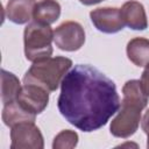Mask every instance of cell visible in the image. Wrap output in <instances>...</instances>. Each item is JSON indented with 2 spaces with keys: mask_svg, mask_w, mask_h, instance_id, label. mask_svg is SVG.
<instances>
[{
  "mask_svg": "<svg viewBox=\"0 0 149 149\" xmlns=\"http://www.w3.org/2000/svg\"><path fill=\"white\" fill-rule=\"evenodd\" d=\"M121 107L112 120L109 132L113 136L127 139L135 134L141 122V112L148 104V95L143 92L141 81L130 79L122 87Z\"/></svg>",
  "mask_w": 149,
  "mask_h": 149,
  "instance_id": "cell-2",
  "label": "cell"
},
{
  "mask_svg": "<svg viewBox=\"0 0 149 149\" xmlns=\"http://www.w3.org/2000/svg\"><path fill=\"white\" fill-rule=\"evenodd\" d=\"M128 59L136 66H146L149 64V40L144 37L132 38L126 48Z\"/></svg>",
  "mask_w": 149,
  "mask_h": 149,
  "instance_id": "cell-11",
  "label": "cell"
},
{
  "mask_svg": "<svg viewBox=\"0 0 149 149\" xmlns=\"http://www.w3.org/2000/svg\"><path fill=\"white\" fill-rule=\"evenodd\" d=\"M12 149H43L44 140L40 128L31 121H23L10 127Z\"/></svg>",
  "mask_w": 149,
  "mask_h": 149,
  "instance_id": "cell-5",
  "label": "cell"
},
{
  "mask_svg": "<svg viewBox=\"0 0 149 149\" xmlns=\"http://www.w3.org/2000/svg\"><path fill=\"white\" fill-rule=\"evenodd\" d=\"M61 15V5L56 0H41L36 2L33 19L40 23L51 24L58 20Z\"/></svg>",
  "mask_w": 149,
  "mask_h": 149,
  "instance_id": "cell-13",
  "label": "cell"
},
{
  "mask_svg": "<svg viewBox=\"0 0 149 149\" xmlns=\"http://www.w3.org/2000/svg\"><path fill=\"white\" fill-rule=\"evenodd\" d=\"M120 106L114 81L91 65H74L61 83L58 111L69 123L85 133L104 127Z\"/></svg>",
  "mask_w": 149,
  "mask_h": 149,
  "instance_id": "cell-1",
  "label": "cell"
},
{
  "mask_svg": "<svg viewBox=\"0 0 149 149\" xmlns=\"http://www.w3.org/2000/svg\"><path fill=\"white\" fill-rule=\"evenodd\" d=\"M125 26L133 30H144L148 28V19L143 5L136 0H129L120 8Z\"/></svg>",
  "mask_w": 149,
  "mask_h": 149,
  "instance_id": "cell-9",
  "label": "cell"
},
{
  "mask_svg": "<svg viewBox=\"0 0 149 149\" xmlns=\"http://www.w3.org/2000/svg\"><path fill=\"white\" fill-rule=\"evenodd\" d=\"M83 5H86V6H91V5H95V3H99L101 1H105V0H79Z\"/></svg>",
  "mask_w": 149,
  "mask_h": 149,
  "instance_id": "cell-18",
  "label": "cell"
},
{
  "mask_svg": "<svg viewBox=\"0 0 149 149\" xmlns=\"http://www.w3.org/2000/svg\"><path fill=\"white\" fill-rule=\"evenodd\" d=\"M2 121L7 127H13L16 123L23 121H31L35 122L36 115L24 109L16 100L5 104L2 108Z\"/></svg>",
  "mask_w": 149,
  "mask_h": 149,
  "instance_id": "cell-12",
  "label": "cell"
},
{
  "mask_svg": "<svg viewBox=\"0 0 149 149\" xmlns=\"http://www.w3.org/2000/svg\"><path fill=\"white\" fill-rule=\"evenodd\" d=\"M78 144V134L70 129L59 132L52 142L54 149H71Z\"/></svg>",
  "mask_w": 149,
  "mask_h": 149,
  "instance_id": "cell-15",
  "label": "cell"
},
{
  "mask_svg": "<svg viewBox=\"0 0 149 149\" xmlns=\"http://www.w3.org/2000/svg\"><path fill=\"white\" fill-rule=\"evenodd\" d=\"M16 101L24 109L37 115L41 114L49 104V91L38 85L24 84L21 87Z\"/></svg>",
  "mask_w": 149,
  "mask_h": 149,
  "instance_id": "cell-7",
  "label": "cell"
},
{
  "mask_svg": "<svg viewBox=\"0 0 149 149\" xmlns=\"http://www.w3.org/2000/svg\"><path fill=\"white\" fill-rule=\"evenodd\" d=\"M147 136H148V139H147V148L149 149V132L147 133Z\"/></svg>",
  "mask_w": 149,
  "mask_h": 149,
  "instance_id": "cell-19",
  "label": "cell"
},
{
  "mask_svg": "<svg viewBox=\"0 0 149 149\" xmlns=\"http://www.w3.org/2000/svg\"><path fill=\"white\" fill-rule=\"evenodd\" d=\"M90 17L93 26L105 34L119 33L125 27L120 8L116 7H100L93 9L90 13Z\"/></svg>",
  "mask_w": 149,
  "mask_h": 149,
  "instance_id": "cell-8",
  "label": "cell"
},
{
  "mask_svg": "<svg viewBox=\"0 0 149 149\" xmlns=\"http://www.w3.org/2000/svg\"><path fill=\"white\" fill-rule=\"evenodd\" d=\"M52 41L54 30L50 24L40 23L37 21L28 23L23 31L26 58L33 63L49 58L52 55Z\"/></svg>",
  "mask_w": 149,
  "mask_h": 149,
  "instance_id": "cell-4",
  "label": "cell"
},
{
  "mask_svg": "<svg viewBox=\"0 0 149 149\" xmlns=\"http://www.w3.org/2000/svg\"><path fill=\"white\" fill-rule=\"evenodd\" d=\"M140 81H141V86L143 88V92L149 97V64L146 65V69L142 72Z\"/></svg>",
  "mask_w": 149,
  "mask_h": 149,
  "instance_id": "cell-16",
  "label": "cell"
},
{
  "mask_svg": "<svg viewBox=\"0 0 149 149\" xmlns=\"http://www.w3.org/2000/svg\"><path fill=\"white\" fill-rule=\"evenodd\" d=\"M21 87L20 80L14 73L5 69L1 70V101L3 105L15 101Z\"/></svg>",
  "mask_w": 149,
  "mask_h": 149,
  "instance_id": "cell-14",
  "label": "cell"
},
{
  "mask_svg": "<svg viewBox=\"0 0 149 149\" xmlns=\"http://www.w3.org/2000/svg\"><path fill=\"white\" fill-rule=\"evenodd\" d=\"M54 42L63 51H77L85 43V30L76 21H65L54 30Z\"/></svg>",
  "mask_w": 149,
  "mask_h": 149,
  "instance_id": "cell-6",
  "label": "cell"
},
{
  "mask_svg": "<svg viewBox=\"0 0 149 149\" xmlns=\"http://www.w3.org/2000/svg\"><path fill=\"white\" fill-rule=\"evenodd\" d=\"M36 0H8L6 5L7 19L15 24H24L31 20Z\"/></svg>",
  "mask_w": 149,
  "mask_h": 149,
  "instance_id": "cell-10",
  "label": "cell"
},
{
  "mask_svg": "<svg viewBox=\"0 0 149 149\" xmlns=\"http://www.w3.org/2000/svg\"><path fill=\"white\" fill-rule=\"evenodd\" d=\"M71 66L72 61L63 56L34 62L23 76V84L38 85L49 92H54L58 88Z\"/></svg>",
  "mask_w": 149,
  "mask_h": 149,
  "instance_id": "cell-3",
  "label": "cell"
},
{
  "mask_svg": "<svg viewBox=\"0 0 149 149\" xmlns=\"http://www.w3.org/2000/svg\"><path fill=\"white\" fill-rule=\"evenodd\" d=\"M141 128L146 134L149 132V109H147L143 118L141 119Z\"/></svg>",
  "mask_w": 149,
  "mask_h": 149,
  "instance_id": "cell-17",
  "label": "cell"
}]
</instances>
